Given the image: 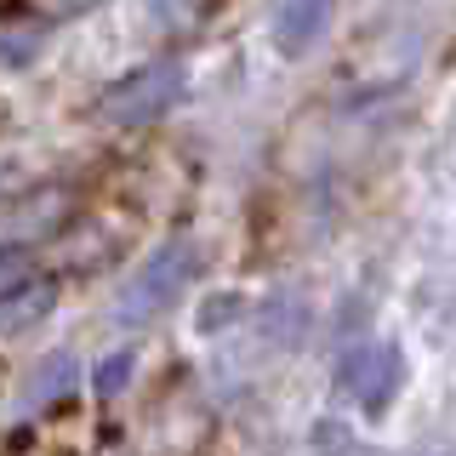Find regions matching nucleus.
I'll return each instance as SVG.
<instances>
[{"label":"nucleus","instance_id":"5","mask_svg":"<svg viewBox=\"0 0 456 456\" xmlns=\"http://www.w3.org/2000/svg\"><path fill=\"white\" fill-rule=\"evenodd\" d=\"M52 303H57V285L52 280H28L23 291H12L6 303H0V331H23V325H35Z\"/></svg>","mask_w":456,"mask_h":456},{"label":"nucleus","instance_id":"7","mask_svg":"<svg viewBox=\"0 0 456 456\" xmlns=\"http://www.w3.org/2000/svg\"><path fill=\"white\" fill-rule=\"evenodd\" d=\"M28 268H35V263H28L23 246H0V303H6L12 291H23V285H28Z\"/></svg>","mask_w":456,"mask_h":456},{"label":"nucleus","instance_id":"3","mask_svg":"<svg viewBox=\"0 0 456 456\" xmlns=\"http://www.w3.org/2000/svg\"><path fill=\"white\" fill-rule=\"evenodd\" d=\"M183 280H189V246H171V251H160L142 274L126 285V297H120V320H149V314H160L171 297L183 291Z\"/></svg>","mask_w":456,"mask_h":456},{"label":"nucleus","instance_id":"6","mask_svg":"<svg viewBox=\"0 0 456 456\" xmlns=\"http://www.w3.org/2000/svg\"><path fill=\"white\" fill-rule=\"evenodd\" d=\"M69 388H75V360H69V354H52V360H46V370L35 377V388H28V399L69 394Z\"/></svg>","mask_w":456,"mask_h":456},{"label":"nucleus","instance_id":"8","mask_svg":"<svg viewBox=\"0 0 456 456\" xmlns=\"http://www.w3.org/2000/svg\"><path fill=\"white\" fill-rule=\"evenodd\" d=\"M132 360H137V354H109L103 370H97V394H103V399L120 394L126 382H132Z\"/></svg>","mask_w":456,"mask_h":456},{"label":"nucleus","instance_id":"4","mask_svg":"<svg viewBox=\"0 0 456 456\" xmlns=\"http://www.w3.org/2000/svg\"><path fill=\"white\" fill-rule=\"evenodd\" d=\"M325 28H331L325 0H285V6H274V46L285 57H303L308 46H320Z\"/></svg>","mask_w":456,"mask_h":456},{"label":"nucleus","instance_id":"1","mask_svg":"<svg viewBox=\"0 0 456 456\" xmlns=\"http://www.w3.org/2000/svg\"><path fill=\"white\" fill-rule=\"evenodd\" d=\"M183 63H142L132 69L114 92L103 97V114L109 120H120V126H149V120H160V114L183 97Z\"/></svg>","mask_w":456,"mask_h":456},{"label":"nucleus","instance_id":"2","mask_svg":"<svg viewBox=\"0 0 456 456\" xmlns=\"http://www.w3.org/2000/svg\"><path fill=\"white\" fill-rule=\"evenodd\" d=\"M399 377H405V365H399L394 342H360L354 354H342V370H337L342 394H348L365 417H382V411L394 405Z\"/></svg>","mask_w":456,"mask_h":456}]
</instances>
